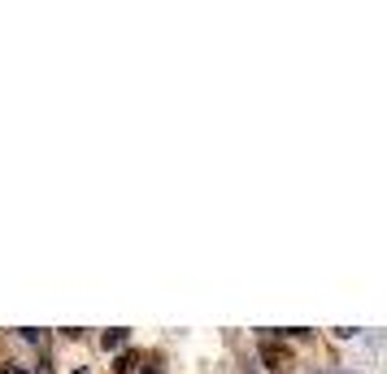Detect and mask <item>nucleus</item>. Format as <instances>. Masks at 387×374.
Listing matches in <instances>:
<instances>
[{
  "mask_svg": "<svg viewBox=\"0 0 387 374\" xmlns=\"http://www.w3.org/2000/svg\"><path fill=\"white\" fill-rule=\"evenodd\" d=\"M262 361L270 370H288V348H278L274 339H262Z\"/></svg>",
  "mask_w": 387,
  "mask_h": 374,
  "instance_id": "f257e3e1",
  "label": "nucleus"
},
{
  "mask_svg": "<svg viewBox=\"0 0 387 374\" xmlns=\"http://www.w3.org/2000/svg\"><path fill=\"white\" fill-rule=\"evenodd\" d=\"M126 335H131L126 327H113V331H105V335H100V344H105L109 353H113V348H122V344H126Z\"/></svg>",
  "mask_w": 387,
  "mask_h": 374,
  "instance_id": "f03ea898",
  "label": "nucleus"
},
{
  "mask_svg": "<svg viewBox=\"0 0 387 374\" xmlns=\"http://www.w3.org/2000/svg\"><path fill=\"white\" fill-rule=\"evenodd\" d=\"M135 366H140L135 353H122V357H118V374H135Z\"/></svg>",
  "mask_w": 387,
  "mask_h": 374,
  "instance_id": "7ed1b4c3",
  "label": "nucleus"
},
{
  "mask_svg": "<svg viewBox=\"0 0 387 374\" xmlns=\"http://www.w3.org/2000/svg\"><path fill=\"white\" fill-rule=\"evenodd\" d=\"M18 335H22V339H27V344H44V331H35V327H22Z\"/></svg>",
  "mask_w": 387,
  "mask_h": 374,
  "instance_id": "20e7f679",
  "label": "nucleus"
},
{
  "mask_svg": "<svg viewBox=\"0 0 387 374\" xmlns=\"http://www.w3.org/2000/svg\"><path fill=\"white\" fill-rule=\"evenodd\" d=\"M0 374H31V370H22V366H0Z\"/></svg>",
  "mask_w": 387,
  "mask_h": 374,
  "instance_id": "39448f33",
  "label": "nucleus"
},
{
  "mask_svg": "<svg viewBox=\"0 0 387 374\" xmlns=\"http://www.w3.org/2000/svg\"><path fill=\"white\" fill-rule=\"evenodd\" d=\"M144 374H161V366H148V370H144Z\"/></svg>",
  "mask_w": 387,
  "mask_h": 374,
  "instance_id": "423d86ee",
  "label": "nucleus"
},
{
  "mask_svg": "<svg viewBox=\"0 0 387 374\" xmlns=\"http://www.w3.org/2000/svg\"><path fill=\"white\" fill-rule=\"evenodd\" d=\"M74 374H87V370H74Z\"/></svg>",
  "mask_w": 387,
  "mask_h": 374,
  "instance_id": "0eeeda50",
  "label": "nucleus"
}]
</instances>
